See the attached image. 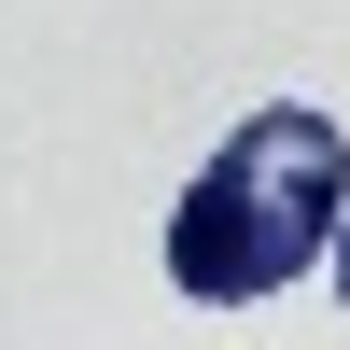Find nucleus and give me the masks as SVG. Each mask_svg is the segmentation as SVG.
<instances>
[{
  "label": "nucleus",
  "mask_w": 350,
  "mask_h": 350,
  "mask_svg": "<svg viewBox=\"0 0 350 350\" xmlns=\"http://www.w3.org/2000/svg\"><path fill=\"white\" fill-rule=\"evenodd\" d=\"M336 211H350L336 112L267 98V112H239L224 154L183 183V211H168V280H183L196 308H252V295H280V280H308V252L336 239Z\"/></svg>",
  "instance_id": "nucleus-1"
},
{
  "label": "nucleus",
  "mask_w": 350,
  "mask_h": 350,
  "mask_svg": "<svg viewBox=\"0 0 350 350\" xmlns=\"http://www.w3.org/2000/svg\"><path fill=\"white\" fill-rule=\"evenodd\" d=\"M323 252H336V295H350V211H336V239H323Z\"/></svg>",
  "instance_id": "nucleus-2"
}]
</instances>
